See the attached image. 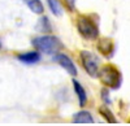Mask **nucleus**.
Here are the masks:
<instances>
[{
	"label": "nucleus",
	"instance_id": "ddd939ff",
	"mask_svg": "<svg viewBox=\"0 0 130 126\" xmlns=\"http://www.w3.org/2000/svg\"><path fill=\"white\" fill-rule=\"evenodd\" d=\"M38 29L40 30V31H43V33H47V31H50L51 30V25H50V21H48V18L47 17H42L40 20H39V22H38Z\"/></svg>",
	"mask_w": 130,
	"mask_h": 126
},
{
	"label": "nucleus",
	"instance_id": "9d476101",
	"mask_svg": "<svg viewBox=\"0 0 130 126\" xmlns=\"http://www.w3.org/2000/svg\"><path fill=\"white\" fill-rule=\"evenodd\" d=\"M26 3V5L29 7V9L31 12H34L35 14H42L44 12V7L40 0H24Z\"/></svg>",
	"mask_w": 130,
	"mask_h": 126
},
{
	"label": "nucleus",
	"instance_id": "f03ea898",
	"mask_svg": "<svg viewBox=\"0 0 130 126\" xmlns=\"http://www.w3.org/2000/svg\"><path fill=\"white\" fill-rule=\"evenodd\" d=\"M32 46H34L38 51L44 52V53H57V51L62 47L61 42L59 40V38L53 37V35H42V37H37L32 39Z\"/></svg>",
	"mask_w": 130,
	"mask_h": 126
},
{
	"label": "nucleus",
	"instance_id": "1a4fd4ad",
	"mask_svg": "<svg viewBox=\"0 0 130 126\" xmlns=\"http://www.w3.org/2000/svg\"><path fill=\"white\" fill-rule=\"evenodd\" d=\"M73 121L77 122V123H92L94 118H92V116L87 111H81L77 114H74Z\"/></svg>",
	"mask_w": 130,
	"mask_h": 126
},
{
	"label": "nucleus",
	"instance_id": "39448f33",
	"mask_svg": "<svg viewBox=\"0 0 130 126\" xmlns=\"http://www.w3.org/2000/svg\"><path fill=\"white\" fill-rule=\"evenodd\" d=\"M55 60H56V62H57V64H59L62 69H65V70L69 73L72 77L77 76V68H75L73 60H72L68 55H65V53H56Z\"/></svg>",
	"mask_w": 130,
	"mask_h": 126
},
{
	"label": "nucleus",
	"instance_id": "0eeeda50",
	"mask_svg": "<svg viewBox=\"0 0 130 126\" xmlns=\"http://www.w3.org/2000/svg\"><path fill=\"white\" fill-rule=\"evenodd\" d=\"M18 60L22 62H26V64H35V62H38L40 60V55L37 51H31V52L18 55Z\"/></svg>",
	"mask_w": 130,
	"mask_h": 126
},
{
	"label": "nucleus",
	"instance_id": "f257e3e1",
	"mask_svg": "<svg viewBox=\"0 0 130 126\" xmlns=\"http://www.w3.org/2000/svg\"><path fill=\"white\" fill-rule=\"evenodd\" d=\"M98 77H99V79L102 81V83L105 87H109L113 90L120 87L121 81H122L121 73L118 70V68H116L112 64H107V65L102 66Z\"/></svg>",
	"mask_w": 130,
	"mask_h": 126
},
{
	"label": "nucleus",
	"instance_id": "423d86ee",
	"mask_svg": "<svg viewBox=\"0 0 130 126\" xmlns=\"http://www.w3.org/2000/svg\"><path fill=\"white\" fill-rule=\"evenodd\" d=\"M98 49L99 52L105 56V57H111L113 55V51H115V44H113V40L111 38H102L98 42Z\"/></svg>",
	"mask_w": 130,
	"mask_h": 126
},
{
	"label": "nucleus",
	"instance_id": "dca6fc26",
	"mask_svg": "<svg viewBox=\"0 0 130 126\" xmlns=\"http://www.w3.org/2000/svg\"><path fill=\"white\" fill-rule=\"evenodd\" d=\"M0 47H2V44H0Z\"/></svg>",
	"mask_w": 130,
	"mask_h": 126
},
{
	"label": "nucleus",
	"instance_id": "7ed1b4c3",
	"mask_svg": "<svg viewBox=\"0 0 130 126\" xmlns=\"http://www.w3.org/2000/svg\"><path fill=\"white\" fill-rule=\"evenodd\" d=\"M77 29L78 33L85 39H96L99 37V30L95 21L87 16H79L77 18Z\"/></svg>",
	"mask_w": 130,
	"mask_h": 126
},
{
	"label": "nucleus",
	"instance_id": "9b49d317",
	"mask_svg": "<svg viewBox=\"0 0 130 126\" xmlns=\"http://www.w3.org/2000/svg\"><path fill=\"white\" fill-rule=\"evenodd\" d=\"M99 113H100V116H102L107 122H109V123H116V122H117V120H116V117H115V114L111 112L109 108H107L105 105H103V107L99 108Z\"/></svg>",
	"mask_w": 130,
	"mask_h": 126
},
{
	"label": "nucleus",
	"instance_id": "20e7f679",
	"mask_svg": "<svg viewBox=\"0 0 130 126\" xmlns=\"http://www.w3.org/2000/svg\"><path fill=\"white\" fill-rule=\"evenodd\" d=\"M81 62L85 68V70L87 71V74L91 77H98L99 74V62H98L96 56L90 51H81L79 53Z\"/></svg>",
	"mask_w": 130,
	"mask_h": 126
},
{
	"label": "nucleus",
	"instance_id": "6e6552de",
	"mask_svg": "<svg viewBox=\"0 0 130 126\" xmlns=\"http://www.w3.org/2000/svg\"><path fill=\"white\" fill-rule=\"evenodd\" d=\"M73 87H74V92L77 94V96H78V100H79V105L83 107L86 101H87V95H86V91L85 88L82 87V85L78 82V81H75L73 79Z\"/></svg>",
	"mask_w": 130,
	"mask_h": 126
},
{
	"label": "nucleus",
	"instance_id": "4468645a",
	"mask_svg": "<svg viewBox=\"0 0 130 126\" xmlns=\"http://www.w3.org/2000/svg\"><path fill=\"white\" fill-rule=\"evenodd\" d=\"M64 3H65V5L68 7L69 10H73L74 9V0H64Z\"/></svg>",
	"mask_w": 130,
	"mask_h": 126
},
{
	"label": "nucleus",
	"instance_id": "2eb2a0df",
	"mask_svg": "<svg viewBox=\"0 0 130 126\" xmlns=\"http://www.w3.org/2000/svg\"><path fill=\"white\" fill-rule=\"evenodd\" d=\"M102 96H103V100H104L105 103H111V100H109V96H108V91H107L105 88L102 91Z\"/></svg>",
	"mask_w": 130,
	"mask_h": 126
},
{
	"label": "nucleus",
	"instance_id": "f8f14e48",
	"mask_svg": "<svg viewBox=\"0 0 130 126\" xmlns=\"http://www.w3.org/2000/svg\"><path fill=\"white\" fill-rule=\"evenodd\" d=\"M47 4L51 9V12L55 16H61L62 14V7L59 0H47Z\"/></svg>",
	"mask_w": 130,
	"mask_h": 126
}]
</instances>
